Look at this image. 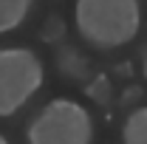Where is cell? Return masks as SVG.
Wrapping results in <instances>:
<instances>
[{
  "label": "cell",
  "mask_w": 147,
  "mask_h": 144,
  "mask_svg": "<svg viewBox=\"0 0 147 144\" xmlns=\"http://www.w3.org/2000/svg\"><path fill=\"white\" fill-rule=\"evenodd\" d=\"M142 26L139 0H76L79 37L93 48H119L133 42Z\"/></svg>",
  "instance_id": "cell-1"
},
{
  "label": "cell",
  "mask_w": 147,
  "mask_h": 144,
  "mask_svg": "<svg viewBox=\"0 0 147 144\" xmlns=\"http://www.w3.org/2000/svg\"><path fill=\"white\" fill-rule=\"evenodd\" d=\"M93 119L74 99H54L28 124V144H91Z\"/></svg>",
  "instance_id": "cell-2"
},
{
  "label": "cell",
  "mask_w": 147,
  "mask_h": 144,
  "mask_svg": "<svg viewBox=\"0 0 147 144\" xmlns=\"http://www.w3.org/2000/svg\"><path fill=\"white\" fill-rule=\"evenodd\" d=\"M45 68L28 48H0V116H14L42 88Z\"/></svg>",
  "instance_id": "cell-3"
},
{
  "label": "cell",
  "mask_w": 147,
  "mask_h": 144,
  "mask_svg": "<svg viewBox=\"0 0 147 144\" xmlns=\"http://www.w3.org/2000/svg\"><path fill=\"white\" fill-rule=\"evenodd\" d=\"M34 0H0V34L14 31L23 20L28 17Z\"/></svg>",
  "instance_id": "cell-4"
},
{
  "label": "cell",
  "mask_w": 147,
  "mask_h": 144,
  "mask_svg": "<svg viewBox=\"0 0 147 144\" xmlns=\"http://www.w3.org/2000/svg\"><path fill=\"white\" fill-rule=\"evenodd\" d=\"M122 141L125 144H147V108H139L127 116L125 130H122Z\"/></svg>",
  "instance_id": "cell-5"
},
{
  "label": "cell",
  "mask_w": 147,
  "mask_h": 144,
  "mask_svg": "<svg viewBox=\"0 0 147 144\" xmlns=\"http://www.w3.org/2000/svg\"><path fill=\"white\" fill-rule=\"evenodd\" d=\"M0 144H9V141H6V136H0Z\"/></svg>",
  "instance_id": "cell-6"
}]
</instances>
